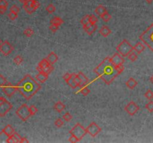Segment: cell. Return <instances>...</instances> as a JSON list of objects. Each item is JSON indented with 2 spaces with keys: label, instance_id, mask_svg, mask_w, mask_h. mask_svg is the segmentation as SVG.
<instances>
[{
  "label": "cell",
  "instance_id": "49",
  "mask_svg": "<svg viewBox=\"0 0 153 143\" xmlns=\"http://www.w3.org/2000/svg\"><path fill=\"white\" fill-rule=\"evenodd\" d=\"M71 75H72V74H70V73L67 72L66 74H64V76H63V78H64V80L66 82H67V81H69V79L71 78Z\"/></svg>",
  "mask_w": 153,
  "mask_h": 143
},
{
  "label": "cell",
  "instance_id": "44",
  "mask_svg": "<svg viewBox=\"0 0 153 143\" xmlns=\"http://www.w3.org/2000/svg\"><path fill=\"white\" fill-rule=\"evenodd\" d=\"M58 28L59 26L58 25H51L50 26H49V29H50L51 31L53 33L56 32L58 30Z\"/></svg>",
  "mask_w": 153,
  "mask_h": 143
},
{
  "label": "cell",
  "instance_id": "1",
  "mask_svg": "<svg viewBox=\"0 0 153 143\" xmlns=\"http://www.w3.org/2000/svg\"><path fill=\"white\" fill-rule=\"evenodd\" d=\"M96 74L107 85H110L118 76L115 65L114 64L110 57H107L93 69Z\"/></svg>",
  "mask_w": 153,
  "mask_h": 143
},
{
  "label": "cell",
  "instance_id": "4",
  "mask_svg": "<svg viewBox=\"0 0 153 143\" xmlns=\"http://www.w3.org/2000/svg\"><path fill=\"white\" fill-rule=\"evenodd\" d=\"M117 52L120 53L123 57H128V55L134 51V46H132L129 42L126 40H124L120 43L117 47Z\"/></svg>",
  "mask_w": 153,
  "mask_h": 143
},
{
  "label": "cell",
  "instance_id": "29",
  "mask_svg": "<svg viewBox=\"0 0 153 143\" xmlns=\"http://www.w3.org/2000/svg\"><path fill=\"white\" fill-rule=\"evenodd\" d=\"M128 58H129V61H132V62H135V61L137 59V55L135 52H131L128 55Z\"/></svg>",
  "mask_w": 153,
  "mask_h": 143
},
{
  "label": "cell",
  "instance_id": "56",
  "mask_svg": "<svg viewBox=\"0 0 153 143\" xmlns=\"http://www.w3.org/2000/svg\"><path fill=\"white\" fill-rule=\"evenodd\" d=\"M1 44H2V41H1V40H0V46H1Z\"/></svg>",
  "mask_w": 153,
  "mask_h": 143
},
{
  "label": "cell",
  "instance_id": "19",
  "mask_svg": "<svg viewBox=\"0 0 153 143\" xmlns=\"http://www.w3.org/2000/svg\"><path fill=\"white\" fill-rule=\"evenodd\" d=\"M125 85H126V87L129 89H134L135 88V87L137 85V82L136 81V80H135V78H130L126 81Z\"/></svg>",
  "mask_w": 153,
  "mask_h": 143
},
{
  "label": "cell",
  "instance_id": "53",
  "mask_svg": "<svg viewBox=\"0 0 153 143\" xmlns=\"http://www.w3.org/2000/svg\"><path fill=\"white\" fill-rule=\"evenodd\" d=\"M145 1L147 2V3H149V4H151L152 2H153V0H145Z\"/></svg>",
  "mask_w": 153,
  "mask_h": 143
},
{
  "label": "cell",
  "instance_id": "8",
  "mask_svg": "<svg viewBox=\"0 0 153 143\" xmlns=\"http://www.w3.org/2000/svg\"><path fill=\"white\" fill-rule=\"evenodd\" d=\"M70 133L71 135H73L76 137H77L80 141L81 139H82L83 137L85 136L87 133L86 129L83 127L82 125L79 124V123H77L76 125H75L74 127L70 131Z\"/></svg>",
  "mask_w": 153,
  "mask_h": 143
},
{
  "label": "cell",
  "instance_id": "17",
  "mask_svg": "<svg viewBox=\"0 0 153 143\" xmlns=\"http://www.w3.org/2000/svg\"><path fill=\"white\" fill-rule=\"evenodd\" d=\"M2 132L7 136H12L14 133H15V131L12 127V126L11 125H6L5 127H4V129L2 130Z\"/></svg>",
  "mask_w": 153,
  "mask_h": 143
},
{
  "label": "cell",
  "instance_id": "45",
  "mask_svg": "<svg viewBox=\"0 0 153 143\" xmlns=\"http://www.w3.org/2000/svg\"><path fill=\"white\" fill-rule=\"evenodd\" d=\"M69 142H70L76 143V142H79V139H78L77 137L75 136L71 135V136L69 138Z\"/></svg>",
  "mask_w": 153,
  "mask_h": 143
},
{
  "label": "cell",
  "instance_id": "18",
  "mask_svg": "<svg viewBox=\"0 0 153 143\" xmlns=\"http://www.w3.org/2000/svg\"><path fill=\"white\" fill-rule=\"evenodd\" d=\"M47 59L48 60L49 62L51 64L53 65V64H55L57 61H58V55H57L55 53L52 52H50L49 54Z\"/></svg>",
  "mask_w": 153,
  "mask_h": 143
},
{
  "label": "cell",
  "instance_id": "21",
  "mask_svg": "<svg viewBox=\"0 0 153 143\" xmlns=\"http://www.w3.org/2000/svg\"><path fill=\"white\" fill-rule=\"evenodd\" d=\"M111 33V29H110L108 26H105H105H103L102 28L99 30V34H100L102 36L104 37H107Z\"/></svg>",
  "mask_w": 153,
  "mask_h": 143
},
{
  "label": "cell",
  "instance_id": "25",
  "mask_svg": "<svg viewBox=\"0 0 153 143\" xmlns=\"http://www.w3.org/2000/svg\"><path fill=\"white\" fill-rule=\"evenodd\" d=\"M67 84L70 86V87H71V88L73 89H76L78 86H77V84H76V82L74 81V79H73V75H71V78L70 79H69V81H67Z\"/></svg>",
  "mask_w": 153,
  "mask_h": 143
},
{
  "label": "cell",
  "instance_id": "31",
  "mask_svg": "<svg viewBox=\"0 0 153 143\" xmlns=\"http://www.w3.org/2000/svg\"><path fill=\"white\" fill-rule=\"evenodd\" d=\"M81 24L82 25H85L86 24H87L88 22H90V15H86L83 17L80 21Z\"/></svg>",
  "mask_w": 153,
  "mask_h": 143
},
{
  "label": "cell",
  "instance_id": "12",
  "mask_svg": "<svg viewBox=\"0 0 153 143\" xmlns=\"http://www.w3.org/2000/svg\"><path fill=\"white\" fill-rule=\"evenodd\" d=\"M139 106L137 105V104H135V102L134 101L129 102L125 107V110L129 116H134L139 111Z\"/></svg>",
  "mask_w": 153,
  "mask_h": 143
},
{
  "label": "cell",
  "instance_id": "24",
  "mask_svg": "<svg viewBox=\"0 0 153 143\" xmlns=\"http://www.w3.org/2000/svg\"><path fill=\"white\" fill-rule=\"evenodd\" d=\"M63 23H64V20L61 18L58 17V16H55L50 20L51 25H57L60 26Z\"/></svg>",
  "mask_w": 153,
  "mask_h": 143
},
{
  "label": "cell",
  "instance_id": "50",
  "mask_svg": "<svg viewBox=\"0 0 153 143\" xmlns=\"http://www.w3.org/2000/svg\"><path fill=\"white\" fill-rule=\"evenodd\" d=\"M33 0H26V2L23 3V5H26L28 6H32V4Z\"/></svg>",
  "mask_w": 153,
  "mask_h": 143
},
{
  "label": "cell",
  "instance_id": "11",
  "mask_svg": "<svg viewBox=\"0 0 153 143\" xmlns=\"http://www.w3.org/2000/svg\"><path fill=\"white\" fill-rule=\"evenodd\" d=\"M2 88L3 93L8 97H11L12 95H14V93H16V91L17 90L16 86H14V85L10 82L7 83L5 85L4 87H2Z\"/></svg>",
  "mask_w": 153,
  "mask_h": 143
},
{
  "label": "cell",
  "instance_id": "36",
  "mask_svg": "<svg viewBox=\"0 0 153 143\" xmlns=\"http://www.w3.org/2000/svg\"><path fill=\"white\" fill-rule=\"evenodd\" d=\"M145 107H146V109L149 111V112L152 113L153 112V101H149V103H147L146 104Z\"/></svg>",
  "mask_w": 153,
  "mask_h": 143
},
{
  "label": "cell",
  "instance_id": "16",
  "mask_svg": "<svg viewBox=\"0 0 153 143\" xmlns=\"http://www.w3.org/2000/svg\"><path fill=\"white\" fill-rule=\"evenodd\" d=\"M48 76L49 75H47L46 73L39 72L38 74H37V75H36V77H35V78H36V80L38 81L39 83H40V84H43V83L48 79Z\"/></svg>",
  "mask_w": 153,
  "mask_h": 143
},
{
  "label": "cell",
  "instance_id": "10",
  "mask_svg": "<svg viewBox=\"0 0 153 143\" xmlns=\"http://www.w3.org/2000/svg\"><path fill=\"white\" fill-rule=\"evenodd\" d=\"M13 50H14V47L8 40H5L4 42H2L0 46V52L5 56H8L10 55Z\"/></svg>",
  "mask_w": 153,
  "mask_h": 143
},
{
  "label": "cell",
  "instance_id": "34",
  "mask_svg": "<svg viewBox=\"0 0 153 143\" xmlns=\"http://www.w3.org/2000/svg\"><path fill=\"white\" fill-rule=\"evenodd\" d=\"M144 96L148 100H152L153 99V92L151 89H148L144 94Z\"/></svg>",
  "mask_w": 153,
  "mask_h": 143
},
{
  "label": "cell",
  "instance_id": "3",
  "mask_svg": "<svg viewBox=\"0 0 153 143\" xmlns=\"http://www.w3.org/2000/svg\"><path fill=\"white\" fill-rule=\"evenodd\" d=\"M140 40L153 52V22L141 34Z\"/></svg>",
  "mask_w": 153,
  "mask_h": 143
},
{
  "label": "cell",
  "instance_id": "32",
  "mask_svg": "<svg viewBox=\"0 0 153 143\" xmlns=\"http://www.w3.org/2000/svg\"><path fill=\"white\" fill-rule=\"evenodd\" d=\"M80 93L82 94L83 95H85V96H87V95H88L89 93H91V90L89 89V88H87L86 87H81L80 89Z\"/></svg>",
  "mask_w": 153,
  "mask_h": 143
},
{
  "label": "cell",
  "instance_id": "37",
  "mask_svg": "<svg viewBox=\"0 0 153 143\" xmlns=\"http://www.w3.org/2000/svg\"><path fill=\"white\" fill-rule=\"evenodd\" d=\"M7 83H8L7 79L5 78L3 75H0V87H4L5 85Z\"/></svg>",
  "mask_w": 153,
  "mask_h": 143
},
{
  "label": "cell",
  "instance_id": "55",
  "mask_svg": "<svg viewBox=\"0 0 153 143\" xmlns=\"http://www.w3.org/2000/svg\"><path fill=\"white\" fill-rule=\"evenodd\" d=\"M21 3H24L25 2H26V0H19Z\"/></svg>",
  "mask_w": 153,
  "mask_h": 143
},
{
  "label": "cell",
  "instance_id": "41",
  "mask_svg": "<svg viewBox=\"0 0 153 143\" xmlns=\"http://www.w3.org/2000/svg\"><path fill=\"white\" fill-rule=\"evenodd\" d=\"M20 8H19L17 5H13L10 8V11H12V12L14 13H16V14H18L19 12H20Z\"/></svg>",
  "mask_w": 153,
  "mask_h": 143
},
{
  "label": "cell",
  "instance_id": "13",
  "mask_svg": "<svg viewBox=\"0 0 153 143\" xmlns=\"http://www.w3.org/2000/svg\"><path fill=\"white\" fill-rule=\"evenodd\" d=\"M111 61L113 63L115 66H118V65H121L124 63V59H123V57L120 54V53L117 52L115 53L113 56L111 57Z\"/></svg>",
  "mask_w": 153,
  "mask_h": 143
},
{
  "label": "cell",
  "instance_id": "26",
  "mask_svg": "<svg viewBox=\"0 0 153 143\" xmlns=\"http://www.w3.org/2000/svg\"><path fill=\"white\" fill-rule=\"evenodd\" d=\"M23 8L24 10H26L27 12V14H32L34 12H35L36 9H34V8H32V6H28V5H23Z\"/></svg>",
  "mask_w": 153,
  "mask_h": 143
},
{
  "label": "cell",
  "instance_id": "5",
  "mask_svg": "<svg viewBox=\"0 0 153 143\" xmlns=\"http://www.w3.org/2000/svg\"><path fill=\"white\" fill-rule=\"evenodd\" d=\"M37 70L49 75L54 70V67L53 64H51L49 62L47 58H43L39 63L38 66L37 67Z\"/></svg>",
  "mask_w": 153,
  "mask_h": 143
},
{
  "label": "cell",
  "instance_id": "42",
  "mask_svg": "<svg viewBox=\"0 0 153 143\" xmlns=\"http://www.w3.org/2000/svg\"><path fill=\"white\" fill-rule=\"evenodd\" d=\"M97 22H98L97 16H96L95 15H93V14L90 15V22H91V23H92V24H96Z\"/></svg>",
  "mask_w": 153,
  "mask_h": 143
},
{
  "label": "cell",
  "instance_id": "40",
  "mask_svg": "<svg viewBox=\"0 0 153 143\" xmlns=\"http://www.w3.org/2000/svg\"><path fill=\"white\" fill-rule=\"evenodd\" d=\"M64 121H63L61 119H58L55 120V125L57 127H61L64 125Z\"/></svg>",
  "mask_w": 153,
  "mask_h": 143
},
{
  "label": "cell",
  "instance_id": "14",
  "mask_svg": "<svg viewBox=\"0 0 153 143\" xmlns=\"http://www.w3.org/2000/svg\"><path fill=\"white\" fill-rule=\"evenodd\" d=\"M83 28L84 30L87 33V34L91 35V34L94 33L97 29V24H92L91 22H88L87 24L85 25H83Z\"/></svg>",
  "mask_w": 153,
  "mask_h": 143
},
{
  "label": "cell",
  "instance_id": "48",
  "mask_svg": "<svg viewBox=\"0 0 153 143\" xmlns=\"http://www.w3.org/2000/svg\"><path fill=\"white\" fill-rule=\"evenodd\" d=\"M13 136H14V139H15L16 140V142H17V143L20 142V140H21V139H22V137L20 136L19 135L18 133L15 132V133H14V134H13Z\"/></svg>",
  "mask_w": 153,
  "mask_h": 143
},
{
  "label": "cell",
  "instance_id": "43",
  "mask_svg": "<svg viewBox=\"0 0 153 143\" xmlns=\"http://www.w3.org/2000/svg\"><path fill=\"white\" fill-rule=\"evenodd\" d=\"M115 67H116V69H117V72L119 73V75L123 72V70H124V66H123V64L118 65V66H115Z\"/></svg>",
  "mask_w": 153,
  "mask_h": 143
},
{
  "label": "cell",
  "instance_id": "35",
  "mask_svg": "<svg viewBox=\"0 0 153 143\" xmlns=\"http://www.w3.org/2000/svg\"><path fill=\"white\" fill-rule=\"evenodd\" d=\"M8 16L11 20H15L17 19V17H18V14L12 12V11H10V13L8 14Z\"/></svg>",
  "mask_w": 153,
  "mask_h": 143
},
{
  "label": "cell",
  "instance_id": "2",
  "mask_svg": "<svg viewBox=\"0 0 153 143\" xmlns=\"http://www.w3.org/2000/svg\"><path fill=\"white\" fill-rule=\"evenodd\" d=\"M16 87L17 91L26 100H30L41 89V86L30 75H25Z\"/></svg>",
  "mask_w": 153,
  "mask_h": 143
},
{
  "label": "cell",
  "instance_id": "51",
  "mask_svg": "<svg viewBox=\"0 0 153 143\" xmlns=\"http://www.w3.org/2000/svg\"><path fill=\"white\" fill-rule=\"evenodd\" d=\"M7 11V8L0 7V14H5Z\"/></svg>",
  "mask_w": 153,
  "mask_h": 143
},
{
  "label": "cell",
  "instance_id": "38",
  "mask_svg": "<svg viewBox=\"0 0 153 143\" xmlns=\"http://www.w3.org/2000/svg\"><path fill=\"white\" fill-rule=\"evenodd\" d=\"M29 110H30V113L32 114V116L35 115L37 112H38V109L34 105H32L29 107Z\"/></svg>",
  "mask_w": 153,
  "mask_h": 143
},
{
  "label": "cell",
  "instance_id": "47",
  "mask_svg": "<svg viewBox=\"0 0 153 143\" xmlns=\"http://www.w3.org/2000/svg\"><path fill=\"white\" fill-rule=\"evenodd\" d=\"M8 2L7 0H0V7H3V8H8Z\"/></svg>",
  "mask_w": 153,
  "mask_h": 143
},
{
  "label": "cell",
  "instance_id": "15",
  "mask_svg": "<svg viewBox=\"0 0 153 143\" xmlns=\"http://www.w3.org/2000/svg\"><path fill=\"white\" fill-rule=\"evenodd\" d=\"M78 76L79 77V78H80L81 80V85H80V88H81V87H86L87 85L88 84L89 81H88V78H87L86 76H85V75L84 74L83 72H79V73H78Z\"/></svg>",
  "mask_w": 153,
  "mask_h": 143
},
{
  "label": "cell",
  "instance_id": "52",
  "mask_svg": "<svg viewBox=\"0 0 153 143\" xmlns=\"http://www.w3.org/2000/svg\"><path fill=\"white\" fill-rule=\"evenodd\" d=\"M25 142L28 143V142H29V141H28L26 138H25V137H23V138H22V139H21V140H20V143H25Z\"/></svg>",
  "mask_w": 153,
  "mask_h": 143
},
{
  "label": "cell",
  "instance_id": "54",
  "mask_svg": "<svg viewBox=\"0 0 153 143\" xmlns=\"http://www.w3.org/2000/svg\"><path fill=\"white\" fill-rule=\"evenodd\" d=\"M149 80H150V82H151L152 84H153V75H152L151 77H150V78H149Z\"/></svg>",
  "mask_w": 153,
  "mask_h": 143
},
{
  "label": "cell",
  "instance_id": "33",
  "mask_svg": "<svg viewBox=\"0 0 153 143\" xmlns=\"http://www.w3.org/2000/svg\"><path fill=\"white\" fill-rule=\"evenodd\" d=\"M34 31L30 28H26V29L24 31V34L26 37H31L32 35H34Z\"/></svg>",
  "mask_w": 153,
  "mask_h": 143
},
{
  "label": "cell",
  "instance_id": "23",
  "mask_svg": "<svg viewBox=\"0 0 153 143\" xmlns=\"http://www.w3.org/2000/svg\"><path fill=\"white\" fill-rule=\"evenodd\" d=\"M106 12H108V10H107L106 8L103 6V5H99V6L97 7V8L95 9V13H96L97 15H99V16H101Z\"/></svg>",
  "mask_w": 153,
  "mask_h": 143
},
{
  "label": "cell",
  "instance_id": "39",
  "mask_svg": "<svg viewBox=\"0 0 153 143\" xmlns=\"http://www.w3.org/2000/svg\"><path fill=\"white\" fill-rule=\"evenodd\" d=\"M72 119H73V116L70 113H66L63 115V119L66 121H70Z\"/></svg>",
  "mask_w": 153,
  "mask_h": 143
},
{
  "label": "cell",
  "instance_id": "22",
  "mask_svg": "<svg viewBox=\"0 0 153 143\" xmlns=\"http://www.w3.org/2000/svg\"><path fill=\"white\" fill-rule=\"evenodd\" d=\"M65 109V105L61 101H58L54 105V110L58 113H61Z\"/></svg>",
  "mask_w": 153,
  "mask_h": 143
},
{
  "label": "cell",
  "instance_id": "20",
  "mask_svg": "<svg viewBox=\"0 0 153 143\" xmlns=\"http://www.w3.org/2000/svg\"><path fill=\"white\" fill-rule=\"evenodd\" d=\"M144 50H145V46L141 42H137L134 46V51H135L137 54H141Z\"/></svg>",
  "mask_w": 153,
  "mask_h": 143
},
{
  "label": "cell",
  "instance_id": "28",
  "mask_svg": "<svg viewBox=\"0 0 153 143\" xmlns=\"http://www.w3.org/2000/svg\"><path fill=\"white\" fill-rule=\"evenodd\" d=\"M100 17L102 19L104 22H109V21L111 20V15L110 14H108V12H106V13H105V14H103V15H102V16H101Z\"/></svg>",
  "mask_w": 153,
  "mask_h": 143
},
{
  "label": "cell",
  "instance_id": "9",
  "mask_svg": "<svg viewBox=\"0 0 153 143\" xmlns=\"http://www.w3.org/2000/svg\"><path fill=\"white\" fill-rule=\"evenodd\" d=\"M86 131L87 133H88L89 135H91L92 137H95L100 133L102 128L97 125V123L93 121L89 125L88 127L86 128Z\"/></svg>",
  "mask_w": 153,
  "mask_h": 143
},
{
  "label": "cell",
  "instance_id": "30",
  "mask_svg": "<svg viewBox=\"0 0 153 143\" xmlns=\"http://www.w3.org/2000/svg\"><path fill=\"white\" fill-rule=\"evenodd\" d=\"M22 62H23V58L20 55H17L14 58V63L17 66L21 64Z\"/></svg>",
  "mask_w": 153,
  "mask_h": 143
},
{
  "label": "cell",
  "instance_id": "7",
  "mask_svg": "<svg viewBox=\"0 0 153 143\" xmlns=\"http://www.w3.org/2000/svg\"><path fill=\"white\" fill-rule=\"evenodd\" d=\"M13 108V105L4 97H0V116L4 117Z\"/></svg>",
  "mask_w": 153,
  "mask_h": 143
},
{
  "label": "cell",
  "instance_id": "6",
  "mask_svg": "<svg viewBox=\"0 0 153 143\" xmlns=\"http://www.w3.org/2000/svg\"><path fill=\"white\" fill-rule=\"evenodd\" d=\"M16 114L23 121H27L32 116L30 110H29V107L26 104H24L21 107H19L16 110Z\"/></svg>",
  "mask_w": 153,
  "mask_h": 143
},
{
  "label": "cell",
  "instance_id": "27",
  "mask_svg": "<svg viewBox=\"0 0 153 143\" xmlns=\"http://www.w3.org/2000/svg\"><path fill=\"white\" fill-rule=\"evenodd\" d=\"M55 10H56V8H55V6L53 4L48 5L47 8H46V10L49 14H53L55 11Z\"/></svg>",
  "mask_w": 153,
  "mask_h": 143
},
{
  "label": "cell",
  "instance_id": "46",
  "mask_svg": "<svg viewBox=\"0 0 153 143\" xmlns=\"http://www.w3.org/2000/svg\"><path fill=\"white\" fill-rule=\"evenodd\" d=\"M40 5V4L38 1H37V0H33L32 4V8H34V9H36L37 10V8H39Z\"/></svg>",
  "mask_w": 153,
  "mask_h": 143
}]
</instances>
